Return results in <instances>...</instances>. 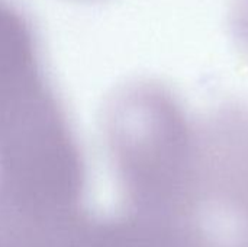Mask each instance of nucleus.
Masks as SVG:
<instances>
[{
    "instance_id": "obj_1",
    "label": "nucleus",
    "mask_w": 248,
    "mask_h": 247,
    "mask_svg": "<svg viewBox=\"0 0 248 247\" xmlns=\"http://www.w3.org/2000/svg\"><path fill=\"white\" fill-rule=\"evenodd\" d=\"M206 201L234 214L248 236V112L228 111L209 132Z\"/></svg>"
}]
</instances>
